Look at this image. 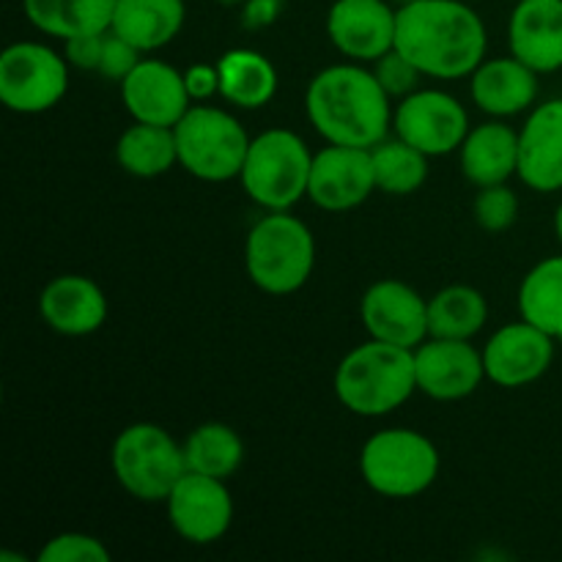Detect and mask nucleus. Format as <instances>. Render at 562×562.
<instances>
[{
	"mask_svg": "<svg viewBox=\"0 0 562 562\" xmlns=\"http://www.w3.org/2000/svg\"><path fill=\"white\" fill-rule=\"evenodd\" d=\"M395 49L423 77L461 80L486 60L488 31L464 0H406L395 22Z\"/></svg>",
	"mask_w": 562,
	"mask_h": 562,
	"instance_id": "obj_1",
	"label": "nucleus"
},
{
	"mask_svg": "<svg viewBox=\"0 0 562 562\" xmlns=\"http://www.w3.org/2000/svg\"><path fill=\"white\" fill-rule=\"evenodd\" d=\"M305 113L313 130L335 146L373 148L390 137L393 104L373 69L357 60L318 71L305 91Z\"/></svg>",
	"mask_w": 562,
	"mask_h": 562,
	"instance_id": "obj_2",
	"label": "nucleus"
},
{
	"mask_svg": "<svg viewBox=\"0 0 562 562\" xmlns=\"http://www.w3.org/2000/svg\"><path fill=\"white\" fill-rule=\"evenodd\" d=\"M333 384L338 401L351 415H393L417 393L415 349L371 338L338 362Z\"/></svg>",
	"mask_w": 562,
	"mask_h": 562,
	"instance_id": "obj_3",
	"label": "nucleus"
},
{
	"mask_svg": "<svg viewBox=\"0 0 562 562\" xmlns=\"http://www.w3.org/2000/svg\"><path fill=\"white\" fill-rule=\"evenodd\" d=\"M316 267V239L300 217L269 212L245 239V269L256 289L289 296L305 289Z\"/></svg>",
	"mask_w": 562,
	"mask_h": 562,
	"instance_id": "obj_4",
	"label": "nucleus"
},
{
	"mask_svg": "<svg viewBox=\"0 0 562 562\" xmlns=\"http://www.w3.org/2000/svg\"><path fill=\"white\" fill-rule=\"evenodd\" d=\"M313 151L296 132L267 130L256 135L241 165V190L267 212H289L307 198Z\"/></svg>",
	"mask_w": 562,
	"mask_h": 562,
	"instance_id": "obj_5",
	"label": "nucleus"
},
{
	"mask_svg": "<svg viewBox=\"0 0 562 562\" xmlns=\"http://www.w3.org/2000/svg\"><path fill=\"white\" fill-rule=\"evenodd\" d=\"M439 450L415 428H384L360 450V475L371 492L390 499L426 494L439 477Z\"/></svg>",
	"mask_w": 562,
	"mask_h": 562,
	"instance_id": "obj_6",
	"label": "nucleus"
},
{
	"mask_svg": "<svg viewBox=\"0 0 562 562\" xmlns=\"http://www.w3.org/2000/svg\"><path fill=\"white\" fill-rule=\"evenodd\" d=\"M110 467L119 486L140 503H165L176 483L190 472L184 445L157 423L126 426L110 448Z\"/></svg>",
	"mask_w": 562,
	"mask_h": 562,
	"instance_id": "obj_7",
	"label": "nucleus"
},
{
	"mask_svg": "<svg viewBox=\"0 0 562 562\" xmlns=\"http://www.w3.org/2000/svg\"><path fill=\"white\" fill-rule=\"evenodd\" d=\"M179 165L201 181L239 179L252 137L228 110L214 104H192L173 126Z\"/></svg>",
	"mask_w": 562,
	"mask_h": 562,
	"instance_id": "obj_8",
	"label": "nucleus"
},
{
	"mask_svg": "<svg viewBox=\"0 0 562 562\" xmlns=\"http://www.w3.org/2000/svg\"><path fill=\"white\" fill-rule=\"evenodd\" d=\"M69 91V60L42 42H14L0 55V102L11 113L53 110Z\"/></svg>",
	"mask_w": 562,
	"mask_h": 562,
	"instance_id": "obj_9",
	"label": "nucleus"
},
{
	"mask_svg": "<svg viewBox=\"0 0 562 562\" xmlns=\"http://www.w3.org/2000/svg\"><path fill=\"white\" fill-rule=\"evenodd\" d=\"M467 108L448 91L417 88L393 110V132L428 157L459 151L470 132Z\"/></svg>",
	"mask_w": 562,
	"mask_h": 562,
	"instance_id": "obj_10",
	"label": "nucleus"
},
{
	"mask_svg": "<svg viewBox=\"0 0 562 562\" xmlns=\"http://www.w3.org/2000/svg\"><path fill=\"white\" fill-rule=\"evenodd\" d=\"M165 510L176 536L195 547H209L231 530L234 497L220 477L187 472L165 499Z\"/></svg>",
	"mask_w": 562,
	"mask_h": 562,
	"instance_id": "obj_11",
	"label": "nucleus"
},
{
	"mask_svg": "<svg viewBox=\"0 0 562 562\" xmlns=\"http://www.w3.org/2000/svg\"><path fill=\"white\" fill-rule=\"evenodd\" d=\"M558 340L538 329L536 324L519 322L499 327L483 346V368L486 379L497 387L519 390L530 387L549 373L554 362Z\"/></svg>",
	"mask_w": 562,
	"mask_h": 562,
	"instance_id": "obj_12",
	"label": "nucleus"
},
{
	"mask_svg": "<svg viewBox=\"0 0 562 562\" xmlns=\"http://www.w3.org/2000/svg\"><path fill=\"white\" fill-rule=\"evenodd\" d=\"M360 318L368 338L417 349L428 338V300L409 283L395 278L368 285L360 302Z\"/></svg>",
	"mask_w": 562,
	"mask_h": 562,
	"instance_id": "obj_13",
	"label": "nucleus"
},
{
	"mask_svg": "<svg viewBox=\"0 0 562 562\" xmlns=\"http://www.w3.org/2000/svg\"><path fill=\"white\" fill-rule=\"evenodd\" d=\"M376 190L371 148L327 143L313 154L307 198L324 212H351Z\"/></svg>",
	"mask_w": 562,
	"mask_h": 562,
	"instance_id": "obj_14",
	"label": "nucleus"
},
{
	"mask_svg": "<svg viewBox=\"0 0 562 562\" xmlns=\"http://www.w3.org/2000/svg\"><path fill=\"white\" fill-rule=\"evenodd\" d=\"M417 393L434 401L470 398L486 379L483 351L470 340L426 338L415 349Z\"/></svg>",
	"mask_w": 562,
	"mask_h": 562,
	"instance_id": "obj_15",
	"label": "nucleus"
},
{
	"mask_svg": "<svg viewBox=\"0 0 562 562\" xmlns=\"http://www.w3.org/2000/svg\"><path fill=\"white\" fill-rule=\"evenodd\" d=\"M398 9L387 0H335L327 14V36L340 55L373 64L395 47Z\"/></svg>",
	"mask_w": 562,
	"mask_h": 562,
	"instance_id": "obj_16",
	"label": "nucleus"
},
{
	"mask_svg": "<svg viewBox=\"0 0 562 562\" xmlns=\"http://www.w3.org/2000/svg\"><path fill=\"white\" fill-rule=\"evenodd\" d=\"M121 102L132 121L157 126H176L192 108L184 71L159 58H140L121 80Z\"/></svg>",
	"mask_w": 562,
	"mask_h": 562,
	"instance_id": "obj_17",
	"label": "nucleus"
},
{
	"mask_svg": "<svg viewBox=\"0 0 562 562\" xmlns=\"http://www.w3.org/2000/svg\"><path fill=\"white\" fill-rule=\"evenodd\" d=\"M516 176L532 192L562 190V99L536 104L519 130Z\"/></svg>",
	"mask_w": 562,
	"mask_h": 562,
	"instance_id": "obj_18",
	"label": "nucleus"
},
{
	"mask_svg": "<svg viewBox=\"0 0 562 562\" xmlns=\"http://www.w3.org/2000/svg\"><path fill=\"white\" fill-rule=\"evenodd\" d=\"M108 296L86 274H58L38 294V316L53 333L66 338L93 335L108 322Z\"/></svg>",
	"mask_w": 562,
	"mask_h": 562,
	"instance_id": "obj_19",
	"label": "nucleus"
},
{
	"mask_svg": "<svg viewBox=\"0 0 562 562\" xmlns=\"http://www.w3.org/2000/svg\"><path fill=\"white\" fill-rule=\"evenodd\" d=\"M514 58L538 75L562 69V0H519L508 20Z\"/></svg>",
	"mask_w": 562,
	"mask_h": 562,
	"instance_id": "obj_20",
	"label": "nucleus"
},
{
	"mask_svg": "<svg viewBox=\"0 0 562 562\" xmlns=\"http://www.w3.org/2000/svg\"><path fill=\"white\" fill-rule=\"evenodd\" d=\"M538 71L519 58H486L470 75V97L477 110L492 119H510L536 108Z\"/></svg>",
	"mask_w": 562,
	"mask_h": 562,
	"instance_id": "obj_21",
	"label": "nucleus"
},
{
	"mask_svg": "<svg viewBox=\"0 0 562 562\" xmlns=\"http://www.w3.org/2000/svg\"><path fill=\"white\" fill-rule=\"evenodd\" d=\"M459 165L470 184H505L519 170V132L503 119L472 126L459 148Z\"/></svg>",
	"mask_w": 562,
	"mask_h": 562,
	"instance_id": "obj_22",
	"label": "nucleus"
},
{
	"mask_svg": "<svg viewBox=\"0 0 562 562\" xmlns=\"http://www.w3.org/2000/svg\"><path fill=\"white\" fill-rule=\"evenodd\" d=\"M184 20V0H115L110 31L140 53H157L179 36Z\"/></svg>",
	"mask_w": 562,
	"mask_h": 562,
	"instance_id": "obj_23",
	"label": "nucleus"
},
{
	"mask_svg": "<svg viewBox=\"0 0 562 562\" xmlns=\"http://www.w3.org/2000/svg\"><path fill=\"white\" fill-rule=\"evenodd\" d=\"M220 97L239 110H261L278 93V69L263 53L236 47L220 55Z\"/></svg>",
	"mask_w": 562,
	"mask_h": 562,
	"instance_id": "obj_24",
	"label": "nucleus"
},
{
	"mask_svg": "<svg viewBox=\"0 0 562 562\" xmlns=\"http://www.w3.org/2000/svg\"><path fill=\"white\" fill-rule=\"evenodd\" d=\"M27 22L60 42L82 33H104L113 25L115 0H22Z\"/></svg>",
	"mask_w": 562,
	"mask_h": 562,
	"instance_id": "obj_25",
	"label": "nucleus"
},
{
	"mask_svg": "<svg viewBox=\"0 0 562 562\" xmlns=\"http://www.w3.org/2000/svg\"><path fill=\"white\" fill-rule=\"evenodd\" d=\"M115 159L124 173L137 179H157L170 168L179 165V148H176L173 126H157L135 121L121 132L115 143Z\"/></svg>",
	"mask_w": 562,
	"mask_h": 562,
	"instance_id": "obj_26",
	"label": "nucleus"
},
{
	"mask_svg": "<svg viewBox=\"0 0 562 562\" xmlns=\"http://www.w3.org/2000/svg\"><path fill=\"white\" fill-rule=\"evenodd\" d=\"M488 322V302L472 285H448L428 300V338L472 340Z\"/></svg>",
	"mask_w": 562,
	"mask_h": 562,
	"instance_id": "obj_27",
	"label": "nucleus"
},
{
	"mask_svg": "<svg viewBox=\"0 0 562 562\" xmlns=\"http://www.w3.org/2000/svg\"><path fill=\"white\" fill-rule=\"evenodd\" d=\"M516 305L525 322L562 340V256L543 258L525 274Z\"/></svg>",
	"mask_w": 562,
	"mask_h": 562,
	"instance_id": "obj_28",
	"label": "nucleus"
},
{
	"mask_svg": "<svg viewBox=\"0 0 562 562\" xmlns=\"http://www.w3.org/2000/svg\"><path fill=\"white\" fill-rule=\"evenodd\" d=\"M187 470L228 481L245 461V442L225 423H203L184 439Z\"/></svg>",
	"mask_w": 562,
	"mask_h": 562,
	"instance_id": "obj_29",
	"label": "nucleus"
},
{
	"mask_svg": "<svg viewBox=\"0 0 562 562\" xmlns=\"http://www.w3.org/2000/svg\"><path fill=\"white\" fill-rule=\"evenodd\" d=\"M371 159L376 190L384 195H412L426 184L428 159L431 157L401 140L398 135L384 137L379 146H373Z\"/></svg>",
	"mask_w": 562,
	"mask_h": 562,
	"instance_id": "obj_30",
	"label": "nucleus"
},
{
	"mask_svg": "<svg viewBox=\"0 0 562 562\" xmlns=\"http://www.w3.org/2000/svg\"><path fill=\"white\" fill-rule=\"evenodd\" d=\"M472 217H475L477 228H483L486 234H505L519 220V195L510 190L508 181L477 187V195L472 201Z\"/></svg>",
	"mask_w": 562,
	"mask_h": 562,
	"instance_id": "obj_31",
	"label": "nucleus"
},
{
	"mask_svg": "<svg viewBox=\"0 0 562 562\" xmlns=\"http://www.w3.org/2000/svg\"><path fill=\"white\" fill-rule=\"evenodd\" d=\"M38 562H108L110 549L88 532H60L36 554Z\"/></svg>",
	"mask_w": 562,
	"mask_h": 562,
	"instance_id": "obj_32",
	"label": "nucleus"
},
{
	"mask_svg": "<svg viewBox=\"0 0 562 562\" xmlns=\"http://www.w3.org/2000/svg\"><path fill=\"white\" fill-rule=\"evenodd\" d=\"M373 75L382 82L384 91L390 93V99H404L412 91H417V82H420V69L412 64L406 55H401L398 49H390L387 55H382L379 60H373Z\"/></svg>",
	"mask_w": 562,
	"mask_h": 562,
	"instance_id": "obj_33",
	"label": "nucleus"
},
{
	"mask_svg": "<svg viewBox=\"0 0 562 562\" xmlns=\"http://www.w3.org/2000/svg\"><path fill=\"white\" fill-rule=\"evenodd\" d=\"M140 49L132 47L126 38H121L119 33L108 31L104 33V47H102V60H99V75L104 80L121 82L137 64H140Z\"/></svg>",
	"mask_w": 562,
	"mask_h": 562,
	"instance_id": "obj_34",
	"label": "nucleus"
},
{
	"mask_svg": "<svg viewBox=\"0 0 562 562\" xmlns=\"http://www.w3.org/2000/svg\"><path fill=\"white\" fill-rule=\"evenodd\" d=\"M104 33H82V36L66 38L64 55L66 60H69V66H77V69H86V71H97L99 60H102Z\"/></svg>",
	"mask_w": 562,
	"mask_h": 562,
	"instance_id": "obj_35",
	"label": "nucleus"
},
{
	"mask_svg": "<svg viewBox=\"0 0 562 562\" xmlns=\"http://www.w3.org/2000/svg\"><path fill=\"white\" fill-rule=\"evenodd\" d=\"M187 91H190L192 102H209L212 97L220 93V71L217 64H195L184 71Z\"/></svg>",
	"mask_w": 562,
	"mask_h": 562,
	"instance_id": "obj_36",
	"label": "nucleus"
},
{
	"mask_svg": "<svg viewBox=\"0 0 562 562\" xmlns=\"http://www.w3.org/2000/svg\"><path fill=\"white\" fill-rule=\"evenodd\" d=\"M285 9V0H245L241 3V25L247 31H263L274 25Z\"/></svg>",
	"mask_w": 562,
	"mask_h": 562,
	"instance_id": "obj_37",
	"label": "nucleus"
},
{
	"mask_svg": "<svg viewBox=\"0 0 562 562\" xmlns=\"http://www.w3.org/2000/svg\"><path fill=\"white\" fill-rule=\"evenodd\" d=\"M554 234H558V241H560V247H562V201H560L558 212H554Z\"/></svg>",
	"mask_w": 562,
	"mask_h": 562,
	"instance_id": "obj_38",
	"label": "nucleus"
},
{
	"mask_svg": "<svg viewBox=\"0 0 562 562\" xmlns=\"http://www.w3.org/2000/svg\"><path fill=\"white\" fill-rule=\"evenodd\" d=\"M217 3H223V5H241V3H245V0H217Z\"/></svg>",
	"mask_w": 562,
	"mask_h": 562,
	"instance_id": "obj_39",
	"label": "nucleus"
}]
</instances>
